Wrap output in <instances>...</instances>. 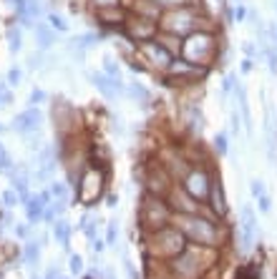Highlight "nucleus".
<instances>
[{"label": "nucleus", "mask_w": 277, "mask_h": 279, "mask_svg": "<svg viewBox=\"0 0 277 279\" xmlns=\"http://www.w3.org/2000/svg\"><path fill=\"white\" fill-rule=\"evenodd\" d=\"M179 231L202 246H217V226L209 219H202L199 214H176Z\"/></svg>", "instance_id": "1"}, {"label": "nucleus", "mask_w": 277, "mask_h": 279, "mask_svg": "<svg viewBox=\"0 0 277 279\" xmlns=\"http://www.w3.org/2000/svg\"><path fill=\"white\" fill-rule=\"evenodd\" d=\"M214 51V38L209 33H192L184 43H181V53L187 56L189 63H202L212 56Z\"/></svg>", "instance_id": "2"}, {"label": "nucleus", "mask_w": 277, "mask_h": 279, "mask_svg": "<svg viewBox=\"0 0 277 279\" xmlns=\"http://www.w3.org/2000/svg\"><path fill=\"white\" fill-rule=\"evenodd\" d=\"M184 191L192 196V199H197L199 204H207L209 201V189H212V179L207 176V171L204 169H192L187 176H184Z\"/></svg>", "instance_id": "3"}, {"label": "nucleus", "mask_w": 277, "mask_h": 279, "mask_svg": "<svg viewBox=\"0 0 277 279\" xmlns=\"http://www.w3.org/2000/svg\"><path fill=\"white\" fill-rule=\"evenodd\" d=\"M141 221L151 229H164L169 224V209L161 199H154L149 196L144 201V209H141Z\"/></svg>", "instance_id": "4"}, {"label": "nucleus", "mask_w": 277, "mask_h": 279, "mask_svg": "<svg viewBox=\"0 0 277 279\" xmlns=\"http://www.w3.org/2000/svg\"><path fill=\"white\" fill-rule=\"evenodd\" d=\"M171 271L176 274V279H197L202 274V264H199L194 251L184 249L171 259Z\"/></svg>", "instance_id": "5"}, {"label": "nucleus", "mask_w": 277, "mask_h": 279, "mask_svg": "<svg viewBox=\"0 0 277 279\" xmlns=\"http://www.w3.org/2000/svg\"><path fill=\"white\" fill-rule=\"evenodd\" d=\"M41 123H43V113L38 111V106H31V108H26L23 113H18V116L13 118V126H11V128H13L16 133H21V136H28V133L38 131Z\"/></svg>", "instance_id": "6"}, {"label": "nucleus", "mask_w": 277, "mask_h": 279, "mask_svg": "<svg viewBox=\"0 0 277 279\" xmlns=\"http://www.w3.org/2000/svg\"><path fill=\"white\" fill-rule=\"evenodd\" d=\"M257 236V216L252 211L249 204L242 206V226H239V241H242V251H249Z\"/></svg>", "instance_id": "7"}, {"label": "nucleus", "mask_w": 277, "mask_h": 279, "mask_svg": "<svg viewBox=\"0 0 277 279\" xmlns=\"http://www.w3.org/2000/svg\"><path fill=\"white\" fill-rule=\"evenodd\" d=\"M141 53H144L154 66H159V68H169L171 61H174L171 51H169L164 43H159V41H146V43L141 46Z\"/></svg>", "instance_id": "8"}, {"label": "nucleus", "mask_w": 277, "mask_h": 279, "mask_svg": "<svg viewBox=\"0 0 277 279\" xmlns=\"http://www.w3.org/2000/svg\"><path fill=\"white\" fill-rule=\"evenodd\" d=\"M264 136H267V161L269 166H277V131H274V111L269 103H264Z\"/></svg>", "instance_id": "9"}, {"label": "nucleus", "mask_w": 277, "mask_h": 279, "mask_svg": "<svg viewBox=\"0 0 277 279\" xmlns=\"http://www.w3.org/2000/svg\"><path fill=\"white\" fill-rule=\"evenodd\" d=\"M169 33H176V36H181V33H187V31H194V13L192 11H187V8H176V13H171L169 18H166V26H164Z\"/></svg>", "instance_id": "10"}, {"label": "nucleus", "mask_w": 277, "mask_h": 279, "mask_svg": "<svg viewBox=\"0 0 277 279\" xmlns=\"http://www.w3.org/2000/svg\"><path fill=\"white\" fill-rule=\"evenodd\" d=\"M129 33H131V38H136V41H141V43L154 41V36H156V21H151V18H139L136 26H129Z\"/></svg>", "instance_id": "11"}, {"label": "nucleus", "mask_w": 277, "mask_h": 279, "mask_svg": "<svg viewBox=\"0 0 277 279\" xmlns=\"http://www.w3.org/2000/svg\"><path fill=\"white\" fill-rule=\"evenodd\" d=\"M86 78H88V81H91V83L101 91V96H104L106 101H116V96H119V93L114 91V81H111L104 71H101V73H91V71H86Z\"/></svg>", "instance_id": "12"}, {"label": "nucleus", "mask_w": 277, "mask_h": 279, "mask_svg": "<svg viewBox=\"0 0 277 279\" xmlns=\"http://www.w3.org/2000/svg\"><path fill=\"white\" fill-rule=\"evenodd\" d=\"M33 33H36V41H38V51L46 53V51L53 48V43H56V31L51 28V23H38V21H36Z\"/></svg>", "instance_id": "13"}, {"label": "nucleus", "mask_w": 277, "mask_h": 279, "mask_svg": "<svg viewBox=\"0 0 277 279\" xmlns=\"http://www.w3.org/2000/svg\"><path fill=\"white\" fill-rule=\"evenodd\" d=\"M209 206H212V211H214L217 216H224V214H227L224 189H222L219 179H217V181H212V189H209Z\"/></svg>", "instance_id": "14"}, {"label": "nucleus", "mask_w": 277, "mask_h": 279, "mask_svg": "<svg viewBox=\"0 0 277 279\" xmlns=\"http://www.w3.org/2000/svg\"><path fill=\"white\" fill-rule=\"evenodd\" d=\"M41 249H43L41 239H28V241L23 244V264H26L28 269H33V266L41 261Z\"/></svg>", "instance_id": "15"}, {"label": "nucleus", "mask_w": 277, "mask_h": 279, "mask_svg": "<svg viewBox=\"0 0 277 279\" xmlns=\"http://www.w3.org/2000/svg\"><path fill=\"white\" fill-rule=\"evenodd\" d=\"M46 206H48V204H43V199H41L38 194H36V196H31V199L26 201V219H28L31 224H38V221L43 219Z\"/></svg>", "instance_id": "16"}, {"label": "nucleus", "mask_w": 277, "mask_h": 279, "mask_svg": "<svg viewBox=\"0 0 277 279\" xmlns=\"http://www.w3.org/2000/svg\"><path fill=\"white\" fill-rule=\"evenodd\" d=\"M51 231H53V239L68 251V239H71V224L63 219V216H58L56 221H53V226H51ZM71 254V251H68Z\"/></svg>", "instance_id": "17"}, {"label": "nucleus", "mask_w": 277, "mask_h": 279, "mask_svg": "<svg viewBox=\"0 0 277 279\" xmlns=\"http://www.w3.org/2000/svg\"><path fill=\"white\" fill-rule=\"evenodd\" d=\"M126 96H131L136 103H149L151 101V93L144 83H129L126 86Z\"/></svg>", "instance_id": "18"}, {"label": "nucleus", "mask_w": 277, "mask_h": 279, "mask_svg": "<svg viewBox=\"0 0 277 279\" xmlns=\"http://www.w3.org/2000/svg\"><path fill=\"white\" fill-rule=\"evenodd\" d=\"M8 51L16 56V53H21L23 51V36H21V28H8Z\"/></svg>", "instance_id": "19"}, {"label": "nucleus", "mask_w": 277, "mask_h": 279, "mask_svg": "<svg viewBox=\"0 0 277 279\" xmlns=\"http://www.w3.org/2000/svg\"><path fill=\"white\" fill-rule=\"evenodd\" d=\"M104 73H106L109 78H121V66H119V61H116L111 53L104 56Z\"/></svg>", "instance_id": "20"}, {"label": "nucleus", "mask_w": 277, "mask_h": 279, "mask_svg": "<svg viewBox=\"0 0 277 279\" xmlns=\"http://www.w3.org/2000/svg\"><path fill=\"white\" fill-rule=\"evenodd\" d=\"M189 128L197 133H202V128H204V116H202L199 106H189Z\"/></svg>", "instance_id": "21"}, {"label": "nucleus", "mask_w": 277, "mask_h": 279, "mask_svg": "<svg viewBox=\"0 0 277 279\" xmlns=\"http://www.w3.org/2000/svg\"><path fill=\"white\" fill-rule=\"evenodd\" d=\"M262 56H264V61H267L269 73L277 76V51H274L272 46H262Z\"/></svg>", "instance_id": "22"}, {"label": "nucleus", "mask_w": 277, "mask_h": 279, "mask_svg": "<svg viewBox=\"0 0 277 279\" xmlns=\"http://www.w3.org/2000/svg\"><path fill=\"white\" fill-rule=\"evenodd\" d=\"M26 146H28V151L38 154V151L43 149V138H41V131H33V133H28V136H26Z\"/></svg>", "instance_id": "23"}, {"label": "nucleus", "mask_w": 277, "mask_h": 279, "mask_svg": "<svg viewBox=\"0 0 277 279\" xmlns=\"http://www.w3.org/2000/svg\"><path fill=\"white\" fill-rule=\"evenodd\" d=\"M214 151H217L219 156H227L229 146H227V133H224V131H219V133L214 136Z\"/></svg>", "instance_id": "24"}, {"label": "nucleus", "mask_w": 277, "mask_h": 279, "mask_svg": "<svg viewBox=\"0 0 277 279\" xmlns=\"http://www.w3.org/2000/svg\"><path fill=\"white\" fill-rule=\"evenodd\" d=\"M68 271L71 274H81L83 271V256L81 254H68Z\"/></svg>", "instance_id": "25"}, {"label": "nucleus", "mask_w": 277, "mask_h": 279, "mask_svg": "<svg viewBox=\"0 0 277 279\" xmlns=\"http://www.w3.org/2000/svg\"><path fill=\"white\" fill-rule=\"evenodd\" d=\"M48 23H51V28H53V31H58V33H66V31H68L66 18H61V16H56V13H51V16H48Z\"/></svg>", "instance_id": "26"}, {"label": "nucleus", "mask_w": 277, "mask_h": 279, "mask_svg": "<svg viewBox=\"0 0 277 279\" xmlns=\"http://www.w3.org/2000/svg\"><path fill=\"white\" fill-rule=\"evenodd\" d=\"M116 236H119V221L111 219L109 221V231H106V246H116Z\"/></svg>", "instance_id": "27"}, {"label": "nucleus", "mask_w": 277, "mask_h": 279, "mask_svg": "<svg viewBox=\"0 0 277 279\" xmlns=\"http://www.w3.org/2000/svg\"><path fill=\"white\" fill-rule=\"evenodd\" d=\"M21 78H23V71L13 66V68L8 71V76H6V83H8L11 88H16V86H21Z\"/></svg>", "instance_id": "28"}, {"label": "nucleus", "mask_w": 277, "mask_h": 279, "mask_svg": "<svg viewBox=\"0 0 277 279\" xmlns=\"http://www.w3.org/2000/svg\"><path fill=\"white\" fill-rule=\"evenodd\" d=\"M51 194L53 199H68V186L61 181H51Z\"/></svg>", "instance_id": "29"}, {"label": "nucleus", "mask_w": 277, "mask_h": 279, "mask_svg": "<svg viewBox=\"0 0 277 279\" xmlns=\"http://www.w3.org/2000/svg\"><path fill=\"white\" fill-rule=\"evenodd\" d=\"M8 103H13V93L8 83H0V108H8Z\"/></svg>", "instance_id": "30"}, {"label": "nucleus", "mask_w": 277, "mask_h": 279, "mask_svg": "<svg viewBox=\"0 0 277 279\" xmlns=\"http://www.w3.org/2000/svg\"><path fill=\"white\" fill-rule=\"evenodd\" d=\"M229 131H232V136H239V131H242V116L237 111L229 113Z\"/></svg>", "instance_id": "31"}, {"label": "nucleus", "mask_w": 277, "mask_h": 279, "mask_svg": "<svg viewBox=\"0 0 277 279\" xmlns=\"http://www.w3.org/2000/svg\"><path fill=\"white\" fill-rule=\"evenodd\" d=\"M249 194H252L254 199L264 196V194H267V191H264V181H262V179H252V181H249Z\"/></svg>", "instance_id": "32"}, {"label": "nucleus", "mask_w": 277, "mask_h": 279, "mask_svg": "<svg viewBox=\"0 0 277 279\" xmlns=\"http://www.w3.org/2000/svg\"><path fill=\"white\" fill-rule=\"evenodd\" d=\"M26 63H28V68H31V71H38V68H43V51H38V53H31Z\"/></svg>", "instance_id": "33"}, {"label": "nucleus", "mask_w": 277, "mask_h": 279, "mask_svg": "<svg viewBox=\"0 0 277 279\" xmlns=\"http://www.w3.org/2000/svg\"><path fill=\"white\" fill-rule=\"evenodd\" d=\"M3 201H6V206H8V209H16V206L21 204V196H18V191H16V189H11V191H6V194H3Z\"/></svg>", "instance_id": "34"}, {"label": "nucleus", "mask_w": 277, "mask_h": 279, "mask_svg": "<svg viewBox=\"0 0 277 279\" xmlns=\"http://www.w3.org/2000/svg\"><path fill=\"white\" fill-rule=\"evenodd\" d=\"M46 98H48V96H46V91H43V88H33V91H31V98H28V103H31V106H41Z\"/></svg>", "instance_id": "35"}, {"label": "nucleus", "mask_w": 277, "mask_h": 279, "mask_svg": "<svg viewBox=\"0 0 277 279\" xmlns=\"http://www.w3.org/2000/svg\"><path fill=\"white\" fill-rule=\"evenodd\" d=\"M51 206H53L56 216H63V214H66V209H68V199H53V201H51Z\"/></svg>", "instance_id": "36"}, {"label": "nucleus", "mask_w": 277, "mask_h": 279, "mask_svg": "<svg viewBox=\"0 0 277 279\" xmlns=\"http://www.w3.org/2000/svg\"><path fill=\"white\" fill-rule=\"evenodd\" d=\"M237 83H239V81H237V76H234V73H227V76H224V83H222V91H224V93H229V91H234V86H237Z\"/></svg>", "instance_id": "37"}, {"label": "nucleus", "mask_w": 277, "mask_h": 279, "mask_svg": "<svg viewBox=\"0 0 277 279\" xmlns=\"http://www.w3.org/2000/svg\"><path fill=\"white\" fill-rule=\"evenodd\" d=\"M159 8H184L187 0H154Z\"/></svg>", "instance_id": "38"}, {"label": "nucleus", "mask_w": 277, "mask_h": 279, "mask_svg": "<svg viewBox=\"0 0 277 279\" xmlns=\"http://www.w3.org/2000/svg\"><path fill=\"white\" fill-rule=\"evenodd\" d=\"M257 206H259V211H262V214H269V211H272V199L264 194V196H259V199H257Z\"/></svg>", "instance_id": "39"}, {"label": "nucleus", "mask_w": 277, "mask_h": 279, "mask_svg": "<svg viewBox=\"0 0 277 279\" xmlns=\"http://www.w3.org/2000/svg\"><path fill=\"white\" fill-rule=\"evenodd\" d=\"M242 51H244V56H247V58H257V56H259V48H257L254 43H249V41H247V43H242Z\"/></svg>", "instance_id": "40"}, {"label": "nucleus", "mask_w": 277, "mask_h": 279, "mask_svg": "<svg viewBox=\"0 0 277 279\" xmlns=\"http://www.w3.org/2000/svg\"><path fill=\"white\" fill-rule=\"evenodd\" d=\"M91 249H94L96 254H101V251L106 249V239H94V241H91Z\"/></svg>", "instance_id": "41"}, {"label": "nucleus", "mask_w": 277, "mask_h": 279, "mask_svg": "<svg viewBox=\"0 0 277 279\" xmlns=\"http://www.w3.org/2000/svg\"><path fill=\"white\" fill-rule=\"evenodd\" d=\"M124 269H126L129 279H139V274H136V269H134V264H131L129 259H124Z\"/></svg>", "instance_id": "42"}, {"label": "nucleus", "mask_w": 277, "mask_h": 279, "mask_svg": "<svg viewBox=\"0 0 277 279\" xmlns=\"http://www.w3.org/2000/svg\"><path fill=\"white\" fill-rule=\"evenodd\" d=\"M99 8H119V0H96Z\"/></svg>", "instance_id": "43"}, {"label": "nucleus", "mask_w": 277, "mask_h": 279, "mask_svg": "<svg viewBox=\"0 0 277 279\" xmlns=\"http://www.w3.org/2000/svg\"><path fill=\"white\" fill-rule=\"evenodd\" d=\"M16 236L26 239V236H28V224H18V226H16Z\"/></svg>", "instance_id": "44"}, {"label": "nucleus", "mask_w": 277, "mask_h": 279, "mask_svg": "<svg viewBox=\"0 0 277 279\" xmlns=\"http://www.w3.org/2000/svg\"><path fill=\"white\" fill-rule=\"evenodd\" d=\"M58 276H61V271H58V266L53 264V266L46 271V276H43V279H58Z\"/></svg>", "instance_id": "45"}, {"label": "nucleus", "mask_w": 277, "mask_h": 279, "mask_svg": "<svg viewBox=\"0 0 277 279\" xmlns=\"http://www.w3.org/2000/svg\"><path fill=\"white\" fill-rule=\"evenodd\" d=\"M116 204H119V196H116V194H106V206H109V209H114Z\"/></svg>", "instance_id": "46"}, {"label": "nucleus", "mask_w": 277, "mask_h": 279, "mask_svg": "<svg viewBox=\"0 0 277 279\" xmlns=\"http://www.w3.org/2000/svg\"><path fill=\"white\" fill-rule=\"evenodd\" d=\"M38 196L43 199V204H51V201H53V194H51V189H48V191H41Z\"/></svg>", "instance_id": "47"}, {"label": "nucleus", "mask_w": 277, "mask_h": 279, "mask_svg": "<svg viewBox=\"0 0 277 279\" xmlns=\"http://www.w3.org/2000/svg\"><path fill=\"white\" fill-rule=\"evenodd\" d=\"M252 71V58H244L242 61V73H249Z\"/></svg>", "instance_id": "48"}, {"label": "nucleus", "mask_w": 277, "mask_h": 279, "mask_svg": "<svg viewBox=\"0 0 277 279\" xmlns=\"http://www.w3.org/2000/svg\"><path fill=\"white\" fill-rule=\"evenodd\" d=\"M244 16H247V11H244V8H237V21H242Z\"/></svg>", "instance_id": "49"}, {"label": "nucleus", "mask_w": 277, "mask_h": 279, "mask_svg": "<svg viewBox=\"0 0 277 279\" xmlns=\"http://www.w3.org/2000/svg\"><path fill=\"white\" fill-rule=\"evenodd\" d=\"M31 279H43V276H38V274H33V276H31Z\"/></svg>", "instance_id": "50"}, {"label": "nucleus", "mask_w": 277, "mask_h": 279, "mask_svg": "<svg viewBox=\"0 0 277 279\" xmlns=\"http://www.w3.org/2000/svg\"><path fill=\"white\" fill-rule=\"evenodd\" d=\"M3 131H6V126H3V123H0V133H3Z\"/></svg>", "instance_id": "51"}, {"label": "nucleus", "mask_w": 277, "mask_h": 279, "mask_svg": "<svg viewBox=\"0 0 277 279\" xmlns=\"http://www.w3.org/2000/svg\"><path fill=\"white\" fill-rule=\"evenodd\" d=\"M58 279H68V276H58Z\"/></svg>", "instance_id": "52"}, {"label": "nucleus", "mask_w": 277, "mask_h": 279, "mask_svg": "<svg viewBox=\"0 0 277 279\" xmlns=\"http://www.w3.org/2000/svg\"><path fill=\"white\" fill-rule=\"evenodd\" d=\"M0 279H3V274H0Z\"/></svg>", "instance_id": "53"}]
</instances>
